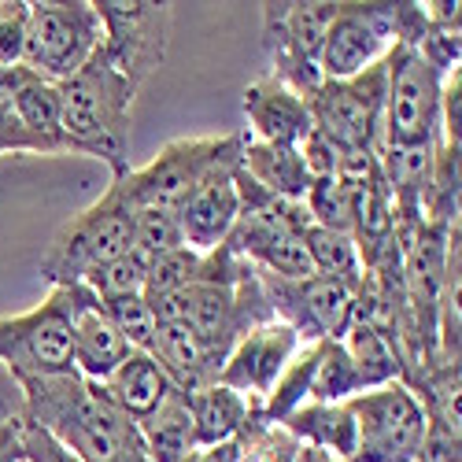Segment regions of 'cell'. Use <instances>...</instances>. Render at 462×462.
Masks as SVG:
<instances>
[{"mask_svg": "<svg viewBox=\"0 0 462 462\" xmlns=\"http://www.w3.org/2000/svg\"><path fill=\"white\" fill-rule=\"evenodd\" d=\"M303 245L311 255V266L319 278H333L359 289L363 282V259H359V245L352 234H340V229H322V226H307L303 229Z\"/></svg>", "mask_w": 462, "mask_h": 462, "instance_id": "cell-26", "label": "cell"}, {"mask_svg": "<svg viewBox=\"0 0 462 462\" xmlns=\"http://www.w3.org/2000/svg\"><path fill=\"white\" fill-rule=\"evenodd\" d=\"M356 414L359 444L348 462H418L426 437V407L403 381H389L344 400Z\"/></svg>", "mask_w": 462, "mask_h": 462, "instance_id": "cell-10", "label": "cell"}, {"mask_svg": "<svg viewBox=\"0 0 462 462\" xmlns=\"http://www.w3.org/2000/svg\"><path fill=\"white\" fill-rule=\"evenodd\" d=\"M70 344H74V370L93 384H104L134 352L123 340V333L107 322V315L100 311V300L86 285H74Z\"/></svg>", "mask_w": 462, "mask_h": 462, "instance_id": "cell-16", "label": "cell"}, {"mask_svg": "<svg viewBox=\"0 0 462 462\" xmlns=\"http://www.w3.org/2000/svg\"><path fill=\"white\" fill-rule=\"evenodd\" d=\"M0 462H26L19 440V407L0 403Z\"/></svg>", "mask_w": 462, "mask_h": 462, "instance_id": "cell-36", "label": "cell"}, {"mask_svg": "<svg viewBox=\"0 0 462 462\" xmlns=\"http://www.w3.org/2000/svg\"><path fill=\"white\" fill-rule=\"evenodd\" d=\"M100 311L107 315V322L123 333V340L130 344L134 352H152V340H156V315L144 300V292L137 296H111L100 300Z\"/></svg>", "mask_w": 462, "mask_h": 462, "instance_id": "cell-30", "label": "cell"}, {"mask_svg": "<svg viewBox=\"0 0 462 462\" xmlns=\"http://www.w3.org/2000/svg\"><path fill=\"white\" fill-rule=\"evenodd\" d=\"M181 462H252V458H248V451H245V440L234 437V440L215 444V448H197V451H189Z\"/></svg>", "mask_w": 462, "mask_h": 462, "instance_id": "cell-37", "label": "cell"}, {"mask_svg": "<svg viewBox=\"0 0 462 462\" xmlns=\"http://www.w3.org/2000/svg\"><path fill=\"white\" fill-rule=\"evenodd\" d=\"M70 315H74V285H60L33 311L0 319V363L8 366L12 381L74 370Z\"/></svg>", "mask_w": 462, "mask_h": 462, "instance_id": "cell-5", "label": "cell"}, {"mask_svg": "<svg viewBox=\"0 0 462 462\" xmlns=\"http://www.w3.org/2000/svg\"><path fill=\"white\" fill-rule=\"evenodd\" d=\"M241 167L255 185H263L271 197H282V200H303L307 185H311V174L303 167L300 148L245 141L241 144Z\"/></svg>", "mask_w": 462, "mask_h": 462, "instance_id": "cell-23", "label": "cell"}, {"mask_svg": "<svg viewBox=\"0 0 462 462\" xmlns=\"http://www.w3.org/2000/svg\"><path fill=\"white\" fill-rule=\"evenodd\" d=\"M307 107L311 126L340 152H377L384 119V60L356 79L322 82Z\"/></svg>", "mask_w": 462, "mask_h": 462, "instance_id": "cell-11", "label": "cell"}, {"mask_svg": "<svg viewBox=\"0 0 462 462\" xmlns=\"http://www.w3.org/2000/svg\"><path fill=\"white\" fill-rule=\"evenodd\" d=\"M300 337L292 326L285 322H263L255 329H248L234 348H229L222 370H218V384L241 393L252 407H259L266 396H271L274 381L282 377L285 363L296 356Z\"/></svg>", "mask_w": 462, "mask_h": 462, "instance_id": "cell-14", "label": "cell"}, {"mask_svg": "<svg viewBox=\"0 0 462 462\" xmlns=\"http://www.w3.org/2000/svg\"><path fill=\"white\" fill-rule=\"evenodd\" d=\"M15 384L23 393L19 411L82 462H119L123 455L141 451L137 426L104 396L100 384L86 381L79 370L26 377Z\"/></svg>", "mask_w": 462, "mask_h": 462, "instance_id": "cell-1", "label": "cell"}, {"mask_svg": "<svg viewBox=\"0 0 462 462\" xmlns=\"http://www.w3.org/2000/svg\"><path fill=\"white\" fill-rule=\"evenodd\" d=\"M444 79L414 45H393L384 56L381 144H440Z\"/></svg>", "mask_w": 462, "mask_h": 462, "instance_id": "cell-6", "label": "cell"}, {"mask_svg": "<svg viewBox=\"0 0 462 462\" xmlns=\"http://www.w3.org/2000/svg\"><path fill=\"white\" fill-rule=\"evenodd\" d=\"M356 185L359 181H344L340 174L311 178L307 197H303V208H307V215H311V226L352 234V226H356Z\"/></svg>", "mask_w": 462, "mask_h": 462, "instance_id": "cell-27", "label": "cell"}, {"mask_svg": "<svg viewBox=\"0 0 462 462\" xmlns=\"http://www.w3.org/2000/svg\"><path fill=\"white\" fill-rule=\"evenodd\" d=\"M255 278L263 285V296L271 303L278 322L292 326L300 344L311 340H340L344 329L352 326V303L356 289L333 282V278H303V282H285L255 266Z\"/></svg>", "mask_w": 462, "mask_h": 462, "instance_id": "cell-12", "label": "cell"}, {"mask_svg": "<svg viewBox=\"0 0 462 462\" xmlns=\"http://www.w3.org/2000/svg\"><path fill=\"white\" fill-rule=\"evenodd\" d=\"M359 393H366V389H363V377H359L348 348H344L340 340H322V356H319L311 400L307 403H344Z\"/></svg>", "mask_w": 462, "mask_h": 462, "instance_id": "cell-28", "label": "cell"}, {"mask_svg": "<svg viewBox=\"0 0 462 462\" xmlns=\"http://www.w3.org/2000/svg\"><path fill=\"white\" fill-rule=\"evenodd\" d=\"M12 104L26 134L42 144V156H70L63 137V107H60V86L33 74L30 67H15V89Z\"/></svg>", "mask_w": 462, "mask_h": 462, "instance_id": "cell-19", "label": "cell"}, {"mask_svg": "<svg viewBox=\"0 0 462 462\" xmlns=\"http://www.w3.org/2000/svg\"><path fill=\"white\" fill-rule=\"evenodd\" d=\"M119 462H152V458H148L144 451H130V455H123Z\"/></svg>", "mask_w": 462, "mask_h": 462, "instance_id": "cell-39", "label": "cell"}, {"mask_svg": "<svg viewBox=\"0 0 462 462\" xmlns=\"http://www.w3.org/2000/svg\"><path fill=\"white\" fill-rule=\"evenodd\" d=\"M30 0H0V67H19L26 52Z\"/></svg>", "mask_w": 462, "mask_h": 462, "instance_id": "cell-34", "label": "cell"}, {"mask_svg": "<svg viewBox=\"0 0 462 462\" xmlns=\"http://www.w3.org/2000/svg\"><path fill=\"white\" fill-rule=\"evenodd\" d=\"M263 8V45L271 56V74L289 86L296 97L311 100L322 86L319 52L326 30L337 15L333 0H311V5H259Z\"/></svg>", "mask_w": 462, "mask_h": 462, "instance_id": "cell-7", "label": "cell"}, {"mask_svg": "<svg viewBox=\"0 0 462 462\" xmlns=\"http://www.w3.org/2000/svg\"><path fill=\"white\" fill-rule=\"evenodd\" d=\"M237 163H241V160H237ZM237 163L218 167L215 174H208V178L181 200L178 222H181L185 248H192V252H215L218 245H226L229 229H234V222H237V215H241L237 185H234Z\"/></svg>", "mask_w": 462, "mask_h": 462, "instance_id": "cell-15", "label": "cell"}, {"mask_svg": "<svg viewBox=\"0 0 462 462\" xmlns=\"http://www.w3.org/2000/svg\"><path fill=\"white\" fill-rule=\"evenodd\" d=\"M144 274H148V259L134 248L119 259H111L97 271L86 274V289L97 296V300H111V296H137L144 292Z\"/></svg>", "mask_w": 462, "mask_h": 462, "instance_id": "cell-31", "label": "cell"}, {"mask_svg": "<svg viewBox=\"0 0 462 462\" xmlns=\"http://www.w3.org/2000/svg\"><path fill=\"white\" fill-rule=\"evenodd\" d=\"M189 403V418H192V437H197V448H215L241 437V430L248 426L252 418V403L226 389V384H208L200 393H185Z\"/></svg>", "mask_w": 462, "mask_h": 462, "instance_id": "cell-22", "label": "cell"}, {"mask_svg": "<svg viewBox=\"0 0 462 462\" xmlns=\"http://www.w3.org/2000/svg\"><path fill=\"white\" fill-rule=\"evenodd\" d=\"M12 89H15V67H0V156H42V144L19 123Z\"/></svg>", "mask_w": 462, "mask_h": 462, "instance_id": "cell-33", "label": "cell"}, {"mask_svg": "<svg viewBox=\"0 0 462 462\" xmlns=\"http://www.w3.org/2000/svg\"><path fill=\"white\" fill-rule=\"evenodd\" d=\"M296 462H340V458H333V455H326V451H319V448H303V444H300Z\"/></svg>", "mask_w": 462, "mask_h": 462, "instance_id": "cell-38", "label": "cell"}, {"mask_svg": "<svg viewBox=\"0 0 462 462\" xmlns=\"http://www.w3.org/2000/svg\"><path fill=\"white\" fill-rule=\"evenodd\" d=\"M396 5H337L319 52L322 82L356 79L366 67L381 63L393 49Z\"/></svg>", "mask_w": 462, "mask_h": 462, "instance_id": "cell-13", "label": "cell"}, {"mask_svg": "<svg viewBox=\"0 0 462 462\" xmlns=\"http://www.w3.org/2000/svg\"><path fill=\"white\" fill-rule=\"evenodd\" d=\"M245 119L252 126V141H266V144H285V148H300L303 137L311 134V107L303 97H296L289 86H282L274 74H263L245 89Z\"/></svg>", "mask_w": 462, "mask_h": 462, "instance_id": "cell-17", "label": "cell"}, {"mask_svg": "<svg viewBox=\"0 0 462 462\" xmlns=\"http://www.w3.org/2000/svg\"><path fill=\"white\" fill-rule=\"evenodd\" d=\"M100 49V15L93 0H37L30 5V30L23 67L49 82H67Z\"/></svg>", "mask_w": 462, "mask_h": 462, "instance_id": "cell-8", "label": "cell"}, {"mask_svg": "<svg viewBox=\"0 0 462 462\" xmlns=\"http://www.w3.org/2000/svg\"><path fill=\"white\" fill-rule=\"evenodd\" d=\"M137 426V437H141V451L152 458V462H181L189 451H197V437H192V418H189V403H185V393L171 389L167 400L148 411Z\"/></svg>", "mask_w": 462, "mask_h": 462, "instance_id": "cell-24", "label": "cell"}, {"mask_svg": "<svg viewBox=\"0 0 462 462\" xmlns=\"http://www.w3.org/2000/svg\"><path fill=\"white\" fill-rule=\"evenodd\" d=\"M340 344L348 348V356L363 377V389H377V384H389V381L403 377V359L384 329L366 326V322H352L344 329Z\"/></svg>", "mask_w": 462, "mask_h": 462, "instance_id": "cell-25", "label": "cell"}, {"mask_svg": "<svg viewBox=\"0 0 462 462\" xmlns=\"http://www.w3.org/2000/svg\"><path fill=\"white\" fill-rule=\"evenodd\" d=\"M100 15V56L137 89L163 67L171 45V5L156 0H93Z\"/></svg>", "mask_w": 462, "mask_h": 462, "instance_id": "cell-9", "label": "cell"}, {"mask_svg": "<svg viewBox=\"0 0 462 462\" xmlns=\"http://www.w3.org/2000/svg\"><path fill=\"white\" fill-rule=\"evenodd\" d=\"M134 218H137V211L107 185V192L97 204L79 211L52 237V245L42 259V278L52 289L82 285L89 271L134 252Z\"/></svg>", "mask_w": 462, "mask_h": 462, "instance_id": "cell-4", "label": "cell"}, {"mask_svg": "<svg viewBox=\"0 0 462 462\" xmlns=\"http://www.w3.org/2000/svg\"><path fill=\"white\" fill-rule=\"evenodd\" d=\"M19 440H23V458L26 462H82L70 448H63L52 433H45L42 426H33L23 411H19Z\"/></svg>", "mask_w": 462, "mask_h": 462, "instance_id": "cell-35", "label": "cell"}, {"mask_svg": "<svg viewBox=\"0 0 462 462\" xmlns=\"http://www.w3.org/2000/svg\"><path fill=\"white\" fill-rule=\"evenodd\" d=\"M60 86L63 107V137L70 156H89L107 163L111 181L130 171V123H134V100L137 86L126 82L119 70L107 67L100 52L70 74Z\"/></svg>", "mask_w": 462, "mask_h": 462, "instance_id": "cell-2", "label": "cell"}, {"mask_svg": "<svg viewBox=\"0 0 462 462\" xmlns=\"http://www.w3.org/2000/svg\"><path fill=\"white\" fill-rule=\"evenodd\" d=\"M134 248L144 259H156L163 252L185 248L178 211H167V208H137V218H134Z\"/></svg>", "mask_w": 462, "mask_h": 462, "instance_id": "cell-32", "label": "cell"}, {"mask_svg": "<svg viewBox=\"0 0 462 462\" xmlns=\"http://www.w3.org/2000/svg\"><path fill=\"white\" fill-rule=\"evenodd\" d=\"M241 134H218V137H178L156 152V160L144 167H130L123 178H115L111 189L137 211V208H167L178 211L181 200L218 167L241 160Z\"/></svg>", "mask_w": 462, "mask_h": 462, "instance_id": "cell-3", "label": "cell"}, {"mask_svg": "<svg viewBox=\"0 0 462 462\" xmlns=\"http://www.w3.org/2000/svg\"><path fill=\"white\" fill-rule=\"evenodd\" d=\"M152 359L163 366L178 393H200L218 381L222 363L208 352V344L192 333L185 322H160L156 340H152Z\"/></svg>", "mask_w": 462, "mask_h": 462, "instance_id": "cell-18", "label": "cell"}, {"mask_svg": "<svg viewBox=\"0 0 462 462\" xmlns=\"http://www.w3.org/2000/svg\"><path fill=\"white\" fill-rule=\"evenodd\" d=\"M200 259H204V252H192V248H174V252L148 259L144 300H160V296L197 285L200 282Z\"/></svg>", "mask_w": 462, "mask_h": 462, "instance_id": "cell-29", "label": "cell"}, {"mask_svg": "<svg viewBox=\"0 0 462 462\" xmlns=\"http://www.w3.org/2000/svg\"><path fill=\"white\" fill-rule=\"evenodd\" d=\"M282 430L303 448H319L340 462H348L359 444L356 414L348 403H303L282 421Z\"/></svg>", "mask_w": 462, "mask_h": 462, "instance_id": "cell-20", "label": "cell"}, {"mask_svg": "<svg viewBox=\"0 0 462 462\" xmlns=\"http://www.w3.org/2000/svg\"><path fill=\"white\" fill-rule=\"evenodd\" d=\"M104 396L119 407L130 421H141L148 411H156L163 400H167V393L174 389L171 384V377L163 374V366L152 359L148 352H130L126 356V363L115 370L104 384Z\"/></svg>", "mask_w": 462, "mask_h": 462, "instance_id": "cell-21", "label": "cell"}]
</instances>
